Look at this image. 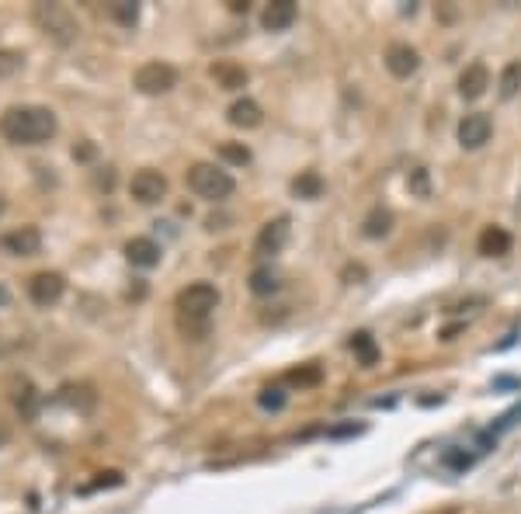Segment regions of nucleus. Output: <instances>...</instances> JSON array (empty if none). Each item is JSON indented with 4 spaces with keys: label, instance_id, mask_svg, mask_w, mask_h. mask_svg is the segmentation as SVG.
Returning <instances> with one entry per match:
<instances>
[{
    "label": "nucleus",
    "instance_id": "obj_1",
    "mask_svg": "<svg viewBox=\"0 0 521 514\" xmlns=\"http://www.w3.org/2000/svg\"><path fill=\"white\" fill-rule=\"evenodd\" d=\"M60 132V119L45 104H14L0 115V136L14 146H42Z\"/></svg>",
    "mask_w": 521,
    "mask_h": 514
},
{
    "label": "nucleus",
    "instance_id": "obj_2",
    "mask_svg": "<svg viewBox=\"0 0 521 514\" xmlns=\"http://www.w3.org/2000/svg\"><path fill=\"white\" fill-rule=\"evenodd\" d=\"M32 25L49 42H56V46H73L77 35H80V25H77L73 11L66 4H49V0H38L32 7Z\"/></svg>",
    "mask_w": 521,
    "mask_h": 514
},
{
    "label": "nucleus",
    "instance_id": "obj_3",
    "mask_svg": "<svg viewBox=\"0 0 521 514\" xmlns=\"http://www.w3.org/2000/svg\"><path fill=\"white\" fill-rule=\"evenodd\" d=\"M188 188L205 202H223L236 192V181L229 178V170L216 167V163H192L188 167Z\"/></svg>",
    "mask_w": 521,
    "mask_h": 514
},
{
    "label": "nucleus",
    "instance_id": "obj_4",
    "mask_svg": "<svg viewBox=\"0 0 521 514\" xmlns=\"http://www.w3.org/2000/svg\"><path fill=\"white\" fill-rule=\"evenodd\" d=\"M174 306H178L181 320L209 323L212 310L219 306V289H216V286H209V282H192V286H185V289L178 292Z\"/></svg>",
    "mask_w": 521,
    "mask_h": 514
},
{
    "label": "nucleus",
    "instance_id": "obj_5",
    "mask_svg": "<svg viewBox=\"0 0 521 514\" xmlns=\"http://www.w3.org/2000/svg\"><path fill=\"white\" fill-rule=\"evenodd\" d=\"M132 84H136L139 95H146V97L170 95V91L178 87V70L170 63H163V60H150V63H143L132 73Z\"/></svg>",
    "mask_w": 521,
    "mask_h": 514
},
{
    "label": "nucleus",
    "instance_id": "obj_6",
    "mask_svg": "<svg viewBox=\"0 0 521 514\" xmlns=\"http://www.w3.org/2000/svg\"><path fill=\"white\" fill-rule=\"evenodd\" d=\"M25 289H29V299H32L38 310H49V306H56L63 299L66 278L60 271H35Z\"/></svg>",
    "mask_w": 521,
    "mask_h": 514
},
{
    "label": "nucleus",
    "instance_id": "obj_7",
    "mask_svg": "<svg viewBox=\"0 0 521 514\" xmlns=\"http://www.w3.org/2000/svg\"><path fill=\"white\" fill-rule=\"evenodd\" d=\"M129 195L139 205H157L167 198V178L153 167H143L129 178Z\"/></svg>",
    "mask_w": 521,
    "mask_h": 514
},
{
    "label": "nucleus",
    "instance_id": "obj_8",
    "mask_svg": "<svg viewBox=\"0 0 521 514\" xmlns=\"http://www.w3.org/2000/svg\"><path fill=\"white\" fill-rule=\"evenodd\" d=\"M289 233H293V226L285 216H278V220H271V223L260 226L258 240H254V251L260 257H275L285 251V244H289Z\"/></svg>",
    "mask_w": 521,
    "mask_h": 514
},
{
    "label": "nucleus",
    "instance_id": "obj_9",
    "mask_svg": "<svg viewBox=\"0 0 521 514\" xmlns=\"http://www.w3.org/2000/svg\"><path fill=\"white\" fill-rule=\"evenodd\" d=\"M0 247L11 257H35L42 251V233H38V226H18L0 236Z\"/></svg>",
    "mask_w": 521,
    "mask_h": 514
},
{
    "label": "nucleus",
    "instance_id": "obj_10",
    "mask_svg": "<svg viewBox=\"0 0 521 514\" xmlns=\"http://www.w3.org/2000/svg\"><path fill=\"white\" fill-rule=\"evenodd\" d=\"M490 132H493L490 115L473 112V115H466V119L459 122V146H462V150H480V146H487L490 143Z\"/></svg>",
    "mask_w": 521,
    "mask_h": 514
},
{
    "label": "nucleus",
    "instance_id": "obj_11",
    "mask_svg": "<svg viewBox=\"0 0 521 514\" xmlns=\"http://www.w3.org/2000/svg\"><path fill=\"white\" fill-rule=\"evenodd\" d=\"M386 70H390L396 80L414 77V73L421 70V56H418V49L407 46V42H393L390 49H386Z\"/></svg>",
    "mask_w": 521,
    "mask_h": 514
},
{
    "label": "nucleus",
    "instance_id": "obj_12",
    "mask_svg": "<svg viewBox=\"0 0 521 514\" xmlns=\"http://www.w3.org/2000/svg\"><path fill=\"white\" fill-rule=\"evenodd\" d=\"M299 18V7L293 0H271L264 11H260V25L264 32H289Z\"/></svg>",
    "mask_w": 521,
    "mask_h": 514
},
{
    "label": "nucleus",
    "instance_id": "obj_13",
    "mask_svg": "<svg viewBox=\"0 0 521 514\" xmlns=\"http://www.w3.org/2000/svg\"><path fill=\"white\" fill-rule=\"evenodd\" d=\"M209 73H212L219 91H244L247 80H251V73L240 63H233V60H216V63L209 66Z\"/></svg>",
    "mask_w": 521,
    "mask_h": 514
},
{
    "label": "nucleus",
    "instance_id": "obj_14",
    "mask_svg": "<svg viewBox=\"0 0 521 514\" xmlns=\"http://www.w3.org/2000/svg\"><path fill=\"white\" fill-rule=\"evenodd\" d=\"M161 257H163L161 244L150 240V236H132L129 244H126V261H129L132 268H157Z\"/></svg>",
    "mask_w": 521,
    "mask_h": 514
},
{
    "label": "nucleus",
    "instance_id": "obj_15",
    "mask_svg": "<svg viewBox=\"0 0 521 514\" xmlns=\"http://www.w3.org/2000/svg\"><path fill=\"white\" fill-rule=\"evenodd\" d=\"M490 87V70L487 63H469L462 73H459V95L466 97V101H476V97H484Z\"/></svg>",
    "mask_w": 521,
    "mask_h": 514
},
{
    "label": "nucleus",
    "instance_id": "obj_16",
    "mask_svg": "<svg viewBox=\"0 0 521 514\" xmlns=\"http://www.w3.org/2000/svg\"><path fill=\"white\" fill-rule=\"evenodd\" d=\"M511 247H515V240L504 226H484V233L476 236V251L484 257H504L511 254Z\"/></svg>",
    "mask_w": 521,
    "mask_h": 514
},
{
    "label": "nucleus",
    "instance_id": "obj_17",
    "mask_svg": "<svg viewBox=\"0 0 521 514\" xmlns=\"http://www.w3.org/2000/svg\"><path fill=\"white\" fill-rule=\"evenodd\" d=\"M227 122L233 128H258L264 122V112H260L258 101H251V97H240V101H233L227 112Z\"/></svg>",
    "mask_w": 521,
    "mask_h": 514
},
{
    "label": "nucleus",
    "instance_id": "obj_18",
    "mask_svg": "<svg viewBox=\"0 0 521 514\" xmlns=\"http://www.w3.org/2000/svg\"><path fill=\"white\" fill-rule=\"evenodd\" d=\"M390 229H393V212L383 209V205H376L361 220V236H368V240H383V236H390Z\"/></svg>",
    "mask_w": 521,
    "mask_h": 514
},
{
    "label": "nucleus",
    "instance_id": "obj_19",
    "mask_svg": "<svg viewBox=\"0 0 521 514\" xmlns=\"http://www.w3.org/2000/svg\"><path fill=\"white\" fill-rule=\"evenodd\" d=\"M351 352L359 354V361L365 365V369H372V365L379 361V348H376L372 334H365V330H359V334H351Z\"/></svg>",
    "mask_w": 521,
    "mask_h": 514
},
{
    "label": "nucleus",
    "instance_id": "obj_20",
    "mask_svg": "<svg viewBox=\"0 0 521 514\" xmlns=\"http://www.w3.org/2000/svg\"><path fill=\"white\" fill-rule=\"evenodd\" d=\"M285 383L299 386V389L320 386L324 383V369H320V365H299V369H289V372H285Z\"/></svg>",
    "mask_w": 521,
    "mask_h": 514
},
{
    "label": "nucleus",
    "instance_id": "obj_21",
    "mask_svg": "<svg viewBox=\"0 0 521 514\" xmlns=\"http://www.w3.org/2000/svg\"><path fill=\"white\" fill-rule=\"evenodd\" d=\"M282 289V278H278V271L275 268H258L254 275H251V292L254 295H271V292Z\"/></svg>",
    "mask_w": 521,
    "mask_h": 514
},
{
    "label": "nucleus",
    "instance_id": "obj_22",
    "mask_svg": "<svg viewBox=\"0 0 521 514\" xmlns=\"http://www.w3.org/2000/svg\"><path fill=\"white\" fill-rule=\"evenodd\" d=\"M108 18L119 21L122 29H136V21H139V4H132V0H115V4H108Z\"/></svg>",
    "mask_w": 521,
    "mask_h": 514
},
{
    "label": "nucleus",
    "instance_id": "obj_23",
    "mask_svg": "<svg viewBox=\"0 0 521 514\" xmlns=\"http://www.w3.org/2000/svg\"><path fill=\"white\" fill-rule=\"evenodd\" d=\"M293 195L295 198H320V195H324V181H320V174H317V170L299 174V178L293 181Z\"/></svg>",
    "mask_w": 521,
    "mask_h": 514
},
{
    "label": "nucleus",
    "instance_id": "obj_24",
    "mask_svg": "<svg viewBox=\"0 0 521 514\" xmlns=\"http://www.w3.org/2000/svg\"><path fill=\"white\" fill-rule=\"evenodd\" d=\"M497 87H500V97H504V101H511V97L518 95L521 91V63L518 60L500 70V84H497Z\"/></svg>",
    "mask_w": 521,
    "mask_h": 514
},
{
    "label": "nucleus",
    "instance_id": "obj_25",
    "mask_svg": "<svg viewBox=\"0 0 521 514\" xmlns=\"http://www.w3.org/2000/svg\"><path fill=\"white\" fill-rule=\"evenodd\" d=\"M21 66H25V56H21L18 49H0V80L14 77Z\"/></svg>",
    "mask_w": 521,
    "mask_h": 514
},
{
    "label": "nucleus",
    "instance_id": "obj_26",
    "mask_svg": "<svg viewBox=\"0 0 521 514\" xmlns=\"http://www.w3.org/2000/svg\"><path fill=\"white\" fill-rule=\"evenodd\" d=\"M219 157H223L227 163L244 167V163H251V150H247L244 143H219Z\"/></svg>",
    "mask_w": 521,
    "mask_h": 514
},
{
    "label": "nucleus",
    "instance_id": "obj_27",
    "mask_svg": "<svg viewBox=\"0 0 521 514\" xmlns=\"http://www.w3.org/2000/svg\"><path fill=\"white\" fill-rule=\"evenodd\" d=\"M285 400H289V396H285L278 386H264V389L258 393V403L264 407V410H282V407H285Z\"/></svg>",
    "mask_w": 521,
    "mask_h": 514
},
{
    "label": "nucleus",
    "instance_id": "obj_28",
    "mask_svg": "<svg viewBox=\"0 0 521 514\" xmlns=\"http://www.w3.org/2000/svg\"><path fill=\"white\" fill-rule=\"evenodd\" d=\"M14 403H18V407H21V410H25L29 418L35 414V403H38V396H35V386L29 383V379H21V383H18V393H14Z\"/></svg>",
    "mask_w": 521,
    "mask_h": 514
},
{
    "label": "nucleus",
    "instance_id": "obj_29",
    "mask_svg": "<svg viewBox=\"0 0 521 514\" xmlns=\"http://www.w3.org/2000/svg\"><path fill=\"white\" fill-rule=\"evenodd\" d=\"M407 188L418 195V198H427V195H431V181H427V170H424V167H414V170H410Z\"/></svg>",
    "mask_w": 521,
    "mask_h": 514
},
{
    "label": "nucleus",
    "instance_id": "obj_30",
    "mask_svg": "<svg viewBox=\"0 0 521 514\" xmlns=\"http://www.w3.org/2000/svg\"><path fill=\"white\" fill-rule=\"evenodd\" d=\"M122 473H119V469H108V473H98V480L95 483H87V486H84V493H87V490H98V486H122Z\"/></svg>",
    "mask_w": 521,
    "mask_h": 514
},
{
    "label": "nucleus",
    "instance_id": "obj_31",
    "mask_svg": "<svg viewBox=\"0 0 521 514\" xmlns=\"http://www.w3.org/2000/svg\"><path fill=\"white\" fill-rule=\"evenodd\" d=\"M73 157H77V161H91V157H95V146H80V150L73 146Z\"/></svg>",
    "mask_w": 521,
    "mask_h": 514
},
{
    "label": "nucleus",
    "instance_id": "obj_32",
    "mask_svg": "<svg viewBox=\"0 0 521 514\" xmlns=\"http://www.w3.org/2000/svg\"><path fill=\"white\" fill-rule=\"evenodd\" d=\"M4 212H7V198L0 195V216H4Z\"/></svg>",
    "mask_w": 521,
    "mask_h": 514
},
{
    "label": "nucleus",
    "instance_id": "obj_33",
    "mask_svg": "<svg viewBox=\"0 0 521 514\" xmlns=\"http://www.w3.org/2000/svg\"><path fill=\"white\" fill-rule=\"evenodd\" d=\"M0 303H7V292H4V289H0Z\"/></svg>",
    "mask_w": 521,
    "mask_h": 514
}]
</instances>
